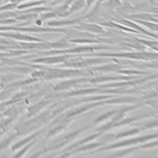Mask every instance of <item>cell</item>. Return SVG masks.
I'll return each instance as SVG.
<instances>
[{
  "mask_svg": "<svg viewBox=\"0 0 158 158\" xmlns=\"http://www.w3.org/2000/svg\"><path fill=\"white\" fill-rule=\"evenodd\" d=\"M150 4H151L152 5H154V6H157V4H158V0H147Z\"/></svg>",
  "mask_w": 158,
  "mask_h": 158,
  "instance_id": "6",
  "label": "cell"
},
{
  "mask_svg": "<svg viewBox=\"0 0 158 158\" xmlns=\"http://www.w3.org/2000/svg\"><path fill=\"white\" fill-rule=\"evenodd\" d=\"M86 7V2L85 0H75L70 6L69 12L73 13L80 10Z\"/></svg>",
  "mask_w": 158,
  "mask_h": 158,
  "instance_id": "1",
  "label": "cell"
},
{
  "mask_svg": "<svg viewBox=\"0 0 158 158\" xmlns=\"http://www.w3.org/2000/svg\"><path fill=\"white\" fill-rule=\"evenodd\" d=\"M98 1H99L100 2H102V1H104V0H98Z\"/></svg>",
  "mask_w": 158,
  "mask_h": 158,
  "instance_id": "7",
  "label": "cell"
},
{
  "mask_svg": "<svg viewBox=\"0 0 158 158\" xmlns=\"http://www.w3.org/2000/svg\"><path fill=\"white\" fill-rule=\"evenodd\" d=\"M122 4V3L120 0H109L108 1V5H110L112 7H118Z\"/></svg>",
  "mask_w": 158,
  "mask_h": 158,
  "instance_id": "4",
  "label": "cell"
},
{
  "mask_svg": "<svg viewBox=\"0 0 158 158\" xmlns=\"http://www.w3.org/2000/svg\"><path fill=\"white\" fill-rule=\"evenodd\" d=\"M44 3H45V1L43 0H35V1H30V2H24L23 4H21L18 6V9H26V8L35 7L41 6Z\"/></svg>",
  "mask_w": 158,
  "mask_h": 158,
  "instance_id": "2",
  "label": "cell"
},
{
  "mask_svg": "<svg viewBox=\"0 0 158 158\" xmlns=\"http://www.w3.org/2000/svg\"><path fill=\"white\" fill-rule=\"evenodd\" d=\"M153 15L148 13H141V14H136L134 15H131V17L136 18V19H152L153 17Z\"/></svg>",
  "mask_w": 158,
  "mask_h": 158,
  "instance_id": "3",
  "label": "cell"
},
{
  "mask_svg": "<svg viewBox=\"0 0 158 158\" xmlns=\"http://www.w3.org/2000/svg\"><path fill=\"white\" fill-rule=\"evenodd\" d=\"M130 1V0H127V1Z\"/></svg>",
  "mask_w": 158,
  "mask_h": 158,
  "instance_id": "8",
  "label": "cell"
},
{
  "mask_svg": "<svg viewBox=\"0 0 158 158\" xmlns=\"http://www.w3.org/2000/svg\"><path fill=\"white\" fill-rule=\"evenodd\" d=\"M86 2V7L88 9L91 7L96 2L97 0H85Z\"/></svg>",
  "mask_w": 158,
  "mask_h": 158,
  "instance_id": "5",
  "label": "cell"
}]
</instances>
